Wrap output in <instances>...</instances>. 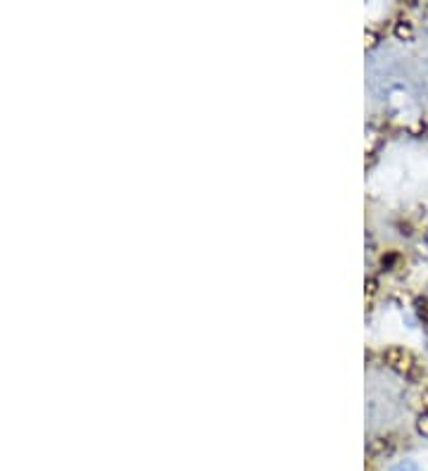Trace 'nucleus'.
<instances>
[{
    "label": "nucleus",
    "mask_w": 428,
    "mask_h": 471,
    "mask_svg": "<svg viewBox=\"0 0 428 471\" xmlns=\"http://www.w3.org/2000/svg\"><path fill=\"white\" fill-rule=\"evenodd\" d=\"M388 471H421L419 469V464L417 462H412V460H405V462H398V464H393L390 469Z\"/></svg>",
    "instance_id": "1"
},
{
    "label": "nucleus",
    "mask_w": 428,
    "mask_h": 471,
    "mask_svg": "<svg viewBox=\"0 0 428 471\" xmlns=\"http://www.w3.org/2000/svg\"><path fill=\"white\" fill-rule=\"evenodd\" d=\"M419 431L424 436H428V416H421V419H419Z\"/></svg>",
    "instance_id": "2"
}]
</instances>
